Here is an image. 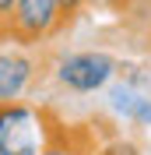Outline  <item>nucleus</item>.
<instances>
[{"instance_id": "nucleus-8", "label": "nucleus", "mask_w": 151, "mask_h": 155, "mask_svg": "<svg viewBox=\"0 0 151 155\" xmlns=\"http://www.w3.org/2000/svg\"><path fill=\"white\" fill-rule=\"evenodd\" d=\"M56 4H60V18H63V25H67V21H74L92 0H56Z\"/></svg>"}, {"instance_id": "nucleus-6", "label": "nucleus", "mask_w": 151, "mask_h": 155, "mask_svg": "<svg viewBox=\"0 0 151 155\" xmlns=\"http://www.w3.org/2000/svg\"><path fill=\"white\" fill-rule=\"evenodd\" d=\"M39 155H85L77 145H70L67 141V127L63 124H56V130H53V137H49V145L42 148Z\"/></svg>"}, {"instance_id": "nucleus-2", "label": "nucleus", "mask_w": 151, "mask_h": 155, "mask_svg": "<svg viewBox=\"0 0 151 155\" xmlns=\"http://www.w3.org/2000/svg\"><path fill=\"white\" fill-rule=\"evenodd\" d=\"M120 74V60L105 49H77L63 53L53 64V81L70 95H95L116 81Z\"/></svg>"}, {"instance_id": "nucleus-1", "label": "nucleus", "mask_w": 151, "mask_h": 155, "mask_svg": "<svg viewBox=\"0 0 151 155\" xmlns=\"http://www.w3.org/2000/svg\"><path fill=\"white\" fill-rule=\"evenodd\" d=\"M56 130V120L46 106L28 99L0 102V155H39Z\"/></svg>"}, {"instance_id": "nucleus-4", "label": "nucleus", "mask_w": 151, "mask_h": 155, "mask_svg": "<svg viewBox=\"0 0 151 155\" xmlns=\"http://www.w3.org/2000/svg\"><path fill=\"white\" fill-rule=\"evenodd\" d=\"M32 49L35 46L18 42L0 46V102H21L42 78V57H35Z\"/></svg>"}, {"instance_id": "nucleus-7", "label": "nucleus", "mask_w": 151, "mask_h": 155, "mask_svg": "<svg viewBox=\"0 0 151 155\" xmlns=\"http://www.w3.org/2000/svg\"><path fill=\"white\" fill-rule=\"evenodd\" d=\"M18 0H0V42H11V21H14Z\"/></svg>"}, {"instance_id": "nucleus-10", "label": "nucleus", "mask_w": 151, "mask_h": 155, "mask_svg": "<svg viewBox=\"0 0 151 155\" xmlns=\"http://www.w3.org/2000/svg\"><path fill=\"white\" fill-rule=\"evenodd\" d=\"M95 155H137V145L133 141H113L105 148H95Z\"/></svg>"}, {"instance_id": "nucleus-3", "label": "nucleus", "mask_w": 151, "mask_h": 155, "mask_svg": "<svg viewBox=\"0 0 151 155\" xmlns=\"http://www.w3.org/2000/svg\"><path fill=\"white\" fill-rule=\"evenodd\" d=\"M63 32L56 0H18L14 21H11V42L18 46H42Z\"/></svg>"}, {"instance_id": "nucleus-9", "label": "nucleus", "mask_w": 151, "mask_h": 155, "mask_svg": "<svg viewBox=\"0 0 151 155\" xmlns=\"http://www.w3.org/2000/svg\"><path fill=\"white\" fill-rule=\"evenodd\" d=\"M130 127H141V130H151V95L141 99V106H137V113H133Z\"/></svg>"}, {"instance_id": "nucleus-5", "label": "nucleus", "mask_w": 151, "mask_h": 155, "mask_svg": "<svg viewBox=\"0 0 151 155\" xmlns=\"http://www.w3.org/2000/svg\"><path fill=\"white\" fill-rule=\"evenodd\" d=\"M144 95H151V92H141V88H133L130 81L116 78L113 85L105 88V106H109V113H113L116 120H120V124H130Z\"/></svg>"}]
</instances>
